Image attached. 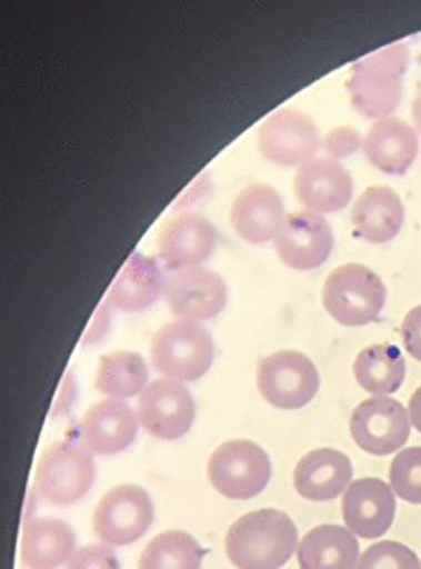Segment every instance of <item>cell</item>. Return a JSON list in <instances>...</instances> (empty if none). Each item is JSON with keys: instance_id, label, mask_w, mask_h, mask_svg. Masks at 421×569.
I'll return each instance as SVG.
<instances>
[{"instance_id": "obj_8", "label": "cell", "mask_w": 421, "mask_h": 569, "mask_svg": "<svg viewBox=\"0 0 421 569\" xmlns=\"http://www.w3.org/2000/svg\"><path fill=\"white\" fill-rule=\"evenodd\" d=\"M153 521L150 493L138 485H119L94 510V535L110 548H124L147 535Z\"/></svg>"}, {"instance_id": "obj_28", "label": "cell", "mask_w": 421, "mask_h": 569, "mask_svg": "<svg viewBox=\"0 0 421 569\" xmlns=\"http://www.w3.org/2000/svg\"><path fill=\"white\" fill-rule=\"evenodd\" d=\"M390 487L407 503L421 505V448L401 449L390 465Z\"/></svg>"}, {"instance_id": "obj_27", "label": "cell", "mask_w": 421, "mask_h": 569, "mask_svg": "<svg viewBox=\"0 0 421 569\" xmlns=\"http://www.w3.org/2000/svg\"><path fill=\"white\" fill-rule=\"evenodd\" d=\"M203 548L189 532L167 531L148 542L139 569H200Z\"/></svg>"}, {"instance_id": "obj_19", "label": "cell", "mask_w": 421, "mask_h": 569, "mask_svg": "<svg viewBox=\"0 0 421 569\" xmlns=\"http://www.w3.org/2000/svg\"><path fill=\"white\" fill-rule=\"evenodd\" d=\"M353 466L348 455L337 449H314L298 462L295 492L309 501H331L350 488Z\"/></svg>"}, {"instance_id": "obj_11", "label": "cell", "mask_w": 421, "mask_h": 569, "mask_svg": "<svg viewBox=\"0 0 421 569\" xmlns=\"http://www.w3.org/2000/svg\"><path fill=\"white\" fill-rule=\"evenodd\" d=\"M259 150L275 164L294 167L312 161L322 147L317 124L300 111L280 110L259 130Z\"/></svg>"}, {"instance_id": "obj_5", "label": "cell", "mask_w": 421, "mask_h": 569, "mask_svg": "<svg viewBox=\"0 0 421 569\" xmlns=\"http://www.w3.org/2000/svg\"><path fill=\"white\" fill-rule=\"evenodd\" d=\"M97 466L93 451L83 443L61 440L50 446L39 460L36 490L50 505H72L88 496Z\"/></svg>"}, {"instance_id": "obj_17", "label": "cell", "mask_w": 421, "mask_h": 569, "mask_svg": "<svg viewBox=\"0 0 421 569\" xmlns=\"http://www.w3.org/2000/svg\"><path fill=\"white\" fill-rule=\"evenodd\" d=\"M138 427L132 407L121 400H104L88 409L78 431L83 446H88L93 453L110 457L132 446L138 437Z\"/></svg>"}, {"instance_id": "obj_9", "label": "cell", "mask_w": 421, "mask_h": 569, "mask_svg": "<svg viewBox=\"0 0 421 569\" xmlns=\"http://www.w3.org/2000/svg\"><path fill=\"white\" fill-rule=\"evenodd\" d=\"M411 427L409 411L400 401L375 396L357 406L351 415L350 432L362 451L387 457L405 446L411 437Z\"/></svg>"}, {"instance_id": "obj_30", "label": "cell", "mask_w": 421, "mask_h": 569, "mask_svg": "<svg viewBox=\"0 0 421 569\" xmlns=\"http://www.w3.org/2000/svg\"><path fill=\"white\" fill-rule=\"evenodd\" d=\"M67 569H121V565L110 546L93 543L78 549L67 562Z\"/></svg>"}, {"instance_id": "obj_22", "label": "cell", "mask_w": 421, "mask_h": 569, "mask_svg": "<svg viewBox=\"0 0 421 569\" xmlns=\"http://www.w3.org/2000/svg\"><path fill=\"white\" fill-rule=\"evenodd\" d=\"M74 529L58 518L28 521L22 529L21 557L24 566L30 569L60 568L74 555Z\"/></svg>"}, {"instance_id": "obj_16", "label": "cell", "mask_w": 421, "mask_h": 569, "mask_svg": "<svg viewBox=\"0 0 421 569\" xmlns=\"http://www.w3.org/2000/svg\"><path fill=\"white\" fill-rule=\"evenodd\" d=\"M217 239V228L202 214H174L159 231V256L170 269L197 267L213 253Z\"/></svg>"}, {"instance_id": "obj_23", "label": "cell", "mask_w": 421, "mask_h": 569, "mask_svg": "<svg viewBox=\"0 0 421 569\" xmlns=\"http://www.w3.org/2000/svg\"><path fill=\"white\" fill-rule=\"evenodd\" d=\"M164 272L158 261L142 253H133L122 267L121 274L111 284L108 303L119 311H144L158 300L164 290Z\"/></svg>"}, {"instance_id": "obj_25", "label": "cell", "mask_w": 421, "mask_h": 569, "mask_svg": "<svg viewBox=\"0 0 421 569\" xmlns=\"http://www.w3.org/2000/svg\"><path fill=\"white\" fill-rule=\"evenodd\" d=\"M353 373H355L357 383L370 395H394L405 381V357L398 346H368L357 356Z\"/></svg>"}, {"instance_id": "obj_3", "label": "cell", "mask_w": 421, "mask_h": 569, "mask_svg": "<svg viewBox=\"0 0 421 569\" xmlns=\"http://www.w3.org/2000/svg\"><path fill=\"white\" fill-rule=\"evenodd\" d=\"M322 301L333 320L348 328H361L381 317L387 303V287L364 264H342L323 283Z\"/></svg>"}, {"instance_id": "obj_1", "label": "cell", "mask_w": 421, "mask_h": 569, "mask_svg": "<svg viewBox=\"0 0 421 569\" xmlns=\"http://www.w3.org/2000/svg\"><path fill=\"white\" fill-rule=\"evenodd\" d=\"M300 546L298 529L287 512L253 510L242 516L225 535V555L239 569L283 568Z\"/></svg>"}, {"instance_id": "obj_21", "label": "cell", "mask_w": 421, "mask_h": 569, "mask_svg": "<svg viewBox=\"0 0 421 569\" xmlns=\"http://www.w3.org/2000/svg\"><path fill=\"white\" fill-rule=\"evenodd\" d=\"M405 220V208L401 198L390 187H370L357 198L351 222L357 236L372 244L392 241L400 233Z\"/></svg>"}, {"instance_id": "obj_33", "label": "cell", "mask_w": 421, "mask_h": 569, "mask_svg": "<svg viewBox=\"0 0 421 569\" xmlns=\"http://www.w3.org/2000/svg\"><path fill=\"white\" fill-rule=\"evenodd\" d=\"M110 303L104 301L99 312H97V317H94V322L91 323V328L88 329L83 342H86V345H94V342L104 339L108 329H110Z\"/></svg>"}, {"instance_id": "obj_18", "label": "cell", "mask_w": 421, "mask_h": 569, "mask_svg": "<svg viewBox=\"0 0 421 569\" xmlns=\"http://www.w3.org/2000/svg\"><path fill=\"white\" fill-rule=\"evenodd\" d=\"M230 217L233 230L253 244L275 239L287 219L280 194L264 183L244 187L231 206Z\"/></svg>"}, {"instance_id": "obj_4", "label": "cell", "mask_w": 421, "mask_h": 569, "mask_svg": "<svg viewBox=\"0 0 421 569\" xmlns=\"http://www.w3.org/2000/svg\"><path fill=\"white\" fill-rule=\"evenodd\" d=\"M150 357L153 368L167 378L197 381L213 365V339L202 323L181 318L153 335Z\"/></svg>"}, {"instance_id": "obj_2", "label": "cell", "mask_w": 421, "mask_h": 569, "mask_svg": "<svg viewBox=\"0 0 421 569\" xmlns=\"http://www.w3.org/2000/svg\"><path fill=\"white\" fill-rule=\"evenodd\" d=\"M409 63L411 52L403 43L390 44L357 61L348 82L351 106L368 119H387L400 106Z\"/></svg>"}, {"instance_id": "obj_34", "label": "cell", "mask_w": 421, "mask_h": 569, "mask_svg": "<svg viewBox=\"0 0 421 569\" xmlns=\"http://www.w3.org/2000/svg\"><path fill=\"white\" fill-rule=\"evenodd\" d=\"M74 400H77V381L71 376H67L66 381L61 385L60 398L56 401L52 417H63V415H67V412L71 411Z\"/></svg>"}, {"instance_id": "obj_20", "label": "cell", "mask_w": 421, "mask_h": 569, "mask_svg": "<svg viewBox=\"0 0 421 569\" xmlns=\"http://www.w3.org/2000/svg\"><path fill=\"white\" fill-rule=\"evenodd\" d=\"M362 148L375 169L384 174L400 176L405 174L417 161L420 141L414 128L400 119L387 117L370 128Z\"/></svg>"}, {"instance_id": "obj_13", "label": "cell", "mask_w": 421, "mask_h": 569, "mask_svg": "<svg viewBox=\"0 0 421 569\" xmlns=\"http://www.w3.org/2000/svg\"><path fill=\"white\" fill-rule=\"evenodd\" d=\"M274 247L281 261L290 269L314 270L322 267L333 252V230L320 214L300 211L284 219Z\"/></svg>"}, {"instance_id": "obj_15", "label": "cell", "mask_w": 421, "mask_h": 569, "mask_svg": "<svg viewBox=\"0 0 421 569\" xmlns=\"http://www.w3.org/2000/svg\"><path fill=\"white\" fill-rule=\"evenodd\" d=\"M294 192L312 213H337L351 202L353 180L339 161L312 159L295 172Z\"/></svg>"}, {"instance_id": "obj_6", "label": "cell", "mask_w": 421, "mask_h": 569, "mask_svg": "<svg viewBox=\"0 0 421 569\" xmlns=\"http://www.w3.org/2000/svg\"><path fill=\"white\" fill-rule=\"evenodd\" d=\"M208 477L217 492L230 499H252L263 492L272 477L270 457L250 440H230L214 449Z\"/></svg>"}, {"instance_id": "obj_36", "label": "cell", "mask_w": 421, "mask_h": 569, "mask_svg": "<svg viewBox=\"0 0 421 569\" xmlns=\"http://www.w3.org/2000/svg\"><path fill=\"white\" fill-rule=\"evenodd\" d=\"M412 119H414L418 132L421 133V91L417 94L414 102H412Z\"/></svg>"}, {"instance_id": "obj_29", "label": "cell", "mask_w": 421, "mask_h": 569, "mask_svg": "<svg viewBox=\"0 0 421 569\" xmlns=\"http://www.w3.org/2000/svg\"><path fill=\"white\" fill-rule=\"evenodd\" d=\"M357 569H421V562L411 548L394 540H384L373 543L362 553Z\"/></svg>"}, {"instance_id": "obj_35", "label": "cell", "mask_w": 421, "mask_h": 569, "mask_svg": "<svg viewBox=\"0 0 421 569\" xmlns=\"http://www.w3.org/2000/svg\"><path fill=\"white\" fill-rule=\"evenodd\" d=\"M409 418L414 429L421 435V387L412 395L411 403H409Z\"/></svg>"}, {"instance_id": "obj_26", "label": "cell", "mask_w": 421, "mask_h": 569, "mask_svg": "<svg viewBox=\"0 0 421 569\" xmlns=\"http://www.w3.org/2000/svg\"><path fill=\"white\" fill-rule=\"evenodd\" d=\"M97 389L111 400H128L147 389L148 367L136 351H113L102 357L94 376Z\"/></svg>"}, {"instance_id": "obj_14", "label": "cell", "mask_w": 421, "mask_h": 569, "mask_svg": "<svg viewBox=\"0 0 421 569\" xmlns=\"http://www.w3.org/2000/svg\"><path fill=\"white\" fill-rule=\"evenodd\" d=\"M342 516L355 537L378 540L394 523V490L375 477L353 481L342 498Z\"/></svg>"}, {"instance_id": "obj_10", "label": "cell", "mask_w": 421, "mask_h": 569, "mask_svg": "<svg viewBox=\"0 0 421 569\" xmlns=\"http://www.w3.org/2000/svg\"><path fill=\"white\" fill-rule=\"evenodd\" d=\"M194 415L191 392L176 379H158L139 396V423L161 440L183 437L191 429Z\"/></svg>"}, {"instance_id": "obj_24", "label": "cell", "mask_w": 421, "mask_h": 569, "mask_svg": "<svg viewBox=\"0 0 421 569\" xmlns=\"http://www.w3.org/2000/svg\"><path fill=\"white\" fill-rule=\"evenodd\" d=\"M361 548L348 527L320 526L298 546L300 569H357Z\"/></svg>"}, {"instance_id": "obj_32", "label": "cell", "mask_w": 421, "mask_h": 569, "mask_svg": "<svg viewBox=\"0 0 421 569\" xmlns=\"http://www.w3.org/2000/svg\"><path fill=\"white\" fill-rule=\"evenodd\" d=\"M401 339L405 350L421 362V306L407 312L405 320L401 323Z\"/></svg>"}, {"instance_id": "obj_7", "label": "cell", "mask_w": 421, "mask_h": 569, "mask_svg": "<svg viewBox=\"0 0 421 569\" xmlns=\"http://www.w3.org/2000/svg\"><path fill=\"white\" fill-rule=\"evenodd\" d=\"M258 387L270 406L298 411L318 395L320 373L314 362L300 351H275L259 362Z\"/></svg>"}, {"instance_id": "obj_12", "label": "cell", "mask_w": 421, "mask_h": 569, "mask_svg": "<svg viewBox=\"0 0 421 569\" xmlns=\"http://www.w3.org/2000/svg\"><path fill=\"white\" fill-rule=\"evenodd\" d=\"M163 295L170 311L192 322L217 317L228 301L224 280L203 267L174 270L167 276Z\"/></svg>"}, {"instance_id": "obj_31", "label": "cell", "mask_w": 421, "mask_h": 569, "mask_svg": "<svg viewBox=\"0 0 421 569\" xmlns=\"http://www.w3.org/2000/svg\"><path fill=\"white\" fill-rule=\"evenodd\" d=\"M362 139L359 132H355L353 128L340 127L334 128L323 139V148L325 152L331 156V159L348 158L351 153H355L361 148Z\"/></svg>"}]
</instances>
